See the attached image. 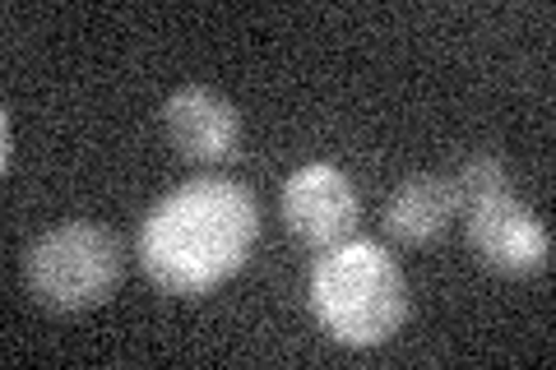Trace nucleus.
<instances>
[{
	"instance_id": "f257e3e1",
	"label": "nucleus",
	"mask_w": 556,
	"mask_h": 370,
	"mask_svg": "<svg viewBox=\"0 0 556 370\" xmlns=\"http://www.w3.org/2000/svg\"><path fill=\"white\" fill-rule=\"evenodd\" d=\"M260 237V204L241 181L195 176L149 208L135 255L172 296H204L251 259Z\"/></svg>"
},
{
	"instance_id": "f03ea898",
	"label": "nucleus",
	"mask_w": 556,
	"mask_h": 370,
	"mask_svg": "<svg viewBox=\"0 0 556 370\" xmlns=\"http://www.w3.org/2000/svg\"><path fill=\"white\" fill-rule=\"evenodd\" d=\"M311 315L343 347L390 343L408 315L404 269L371 237H348L329 245L311 269Z\"/></svg>"
},
{
	"instance_id": "7ed1b4c3",
	"label": "nucleus",
	"mask_w": 556,
	"mask_h": 370,
	"mask_svg": "<svg viewBox=\"0 0 556 370\" xmlns=\"http://www.w3.org/2000/svg\"><path fill=\"white\" fill-rule=\"evenodd\" d=\"M24 273H28V292L47 310L61 315L93 310L116 292L121 273H126V245H121L112 227L75 218L51 227V232H42L28 245Z\"/></svg>"
},
{
	"instance_id": "20e7f679",
	"label": "nucleus",
	"mask_w": 556,
	"mask_h": 370,
	"mask_svg": "<svg viewBox=\"0 0 556 370\" xmlns=\"http://www.w3.org/2000/svg\"><path fill=\"white\" fill-rule=\"evenodd\" d=\"M464 208V227H468V245L478 251V259L496 273L525 278L547 269L552 259V237L543 218L515 195V190H496V195L468 200Z\"/></svg>"
},
{
	"instance_id": "39448f33",
	"label": "nucleus",
	"mask_w": 556,
	"mask_h": 370,
	"mask_svg": "<svg viewBox=\"0 0 556 370\" xmlns=\"http://www.w3.org/2000/svg\"><path fill=\"white\" fill-rule=\"evenodd\" d=\"M362 204L357 190L348 181V171L334 163H306L288 176L283 186V222L311 251H329L357 232Z\"/></svg>"
},
{
	"instance_id": "423d86ee",
	"label": "nucleus",
	"mask_w": 556,
	"mask_h": 370,
	"mask_svg": "<svg viewBox=\"0 0 556 370\" xmlns=\"http://www.w3.org/2000/svg\"><path fill=\"white\" fill-rule=\"evenodd\" d=\"M163 126H167V139L177 144V153L186 163L218 167L237 153L241 112L223 93H214V88L186 84L163 102Z\"/></svg>"
},
{
	"instance_id": "0eeeda50",
	"label": "nucleus",
	"mask_w": 556,
	"mask_h": 370,
	"mask_svg": "<svg viewBox=\"0 0 556 370\" xmlns=\"http://www.w3.org/2000/svg\"><path fill=\"white\" fill-rule=\"evenodd\" d=\"M455 214H459L455 181H450V176L417 171L390 195L386 232L394 241H404V245H427V241H437L450 222H455Z\"/></svg>"
}]
</instances>
